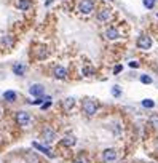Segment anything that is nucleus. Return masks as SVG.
<instances>
[{
	"label": "nucleus",
	"instance_id": "obj_1",
	"mask_svg": "<svg viewBox=\"0 0 158 163\" xmlns=\"http://www.w3.org/2000/svg\"><path fill=\"white\" fill-rule=\"evenodd\" d=\"M97 110V104L93 99H85L83 101V112L86 115H94Z\"/></svg>",
	"mask_w": 158,
	"mask_h": 163
},
{
	"label": "nucleus",
	"instance_id": "obj_23",
	"mask_svg": "<svg viewBox=\"0 0 158 163\" xmlns=\"http://www.w3.org/2000/svg\"><path fill=\"white\" fill-rule=\"evenodd\" d=\"M50 106H51V101H46L45 104H42V109H48Z\"/></svg>",
	"mask_w": 158,
	"mask_h": 163
},
{
	"label": "nucleus",
	"instance_id": "obj_12",
	"mask_svg": "<svg viewBox=\"0 0 158 163\" xmlns=\"http://www.w3.org/2000/svg\"><path fill=\"white\" fill-rule=\"evenodd\" d=\"M0 45L3 46V48H10V46L13 45V39L11 35H3L2 40H0Z\"/></svg>",
	"mask_w": 158,
	"mask_h": 163
},
{
	"label": "nucleus",
	"instance_id": "obj_3",
	"mask_svg": "<svg viewBox=\"0 0 158 163\" xmlns=\"http://www.w3.org/2000/svg\"><path fill=\"white\" fill-rule=\"evenodd\" d=\"M78 10L82 13H85V15H88V13H91L94 10V3H93L91 0H82L80 5H78Z\"/></svg>",
	"mask_w": 158,
	"mask_h": 163
},
{
	"label": "nucleus",
	"instance_id": "obj_20",
	"mask_svg": "<svg viewBox=\"0 0 158 163\" xmlns=\"http://www.w3.org/2000/svg\"><path fill=\"white\" fill-rule=\"evenodd\" d=\"M141 82H142V83H147V85H148V83H152V78L148 77V75H142V77H141Z\"/></svg>",
	"mask_w": 158,
	"mask_h": 163
},
{
	"label": "nucleus",
	"instance_id": "obj_6",
	"mask_svg": "<svg viewBox=\"0 0 158 163\" xmlns=\"http://www.w3.org/2000/svg\"><path fill=\"white\" fill-rule=\"evenodd\" d=\"M117 158V150L115 149H105L102 153V160L104 162H113Z\"/></svg>",
	"mask_w": 158,
	"mask_h": 163
},
{
	"label": "nucleus",
	"instance_id": "obj_16",
	"mask_svg": "<svg viewBox=\"0 0 158 163\" xmlns=\"http://www.w3.org/2000/svg\"><path fill=\"white\" fill-rule=\"evenodd\" d=\"M18 7H19V10L26 11V10H29L30 8V2L29 0H19V2H18Z\"/></svg>",
	"mask_w": 158,
	"mask_h": 163
},
{
	"label": "nucleus",
	"instance_id": "obj_14",
	"mask_svg": "<svg viewBox=\"0 0 158 163\" xmlns=\"http://www.w3.org/2000/svg\"><path fill=\"white\" fill-rule=\"evenodd\" d=\"M109 18H110V11L107 10V8H104V10H101L99 13H97V19L102 21V22H104V21H107Z\"/></svg>",
	"mask_w": 158,
	"mask_h": 163
},
{
	"label": "nucleus",
	"instance_id": "obj_7",
	"mask_svg": "<svg viewBox=\"0 0 158 163\" xmlns=\"http://www.w3.org/2000/svg\"><path fill=\"white\" fill-rule=\"evenodd\" d=\"M32 147H35L37 150H40L42 153H45V155H46V157H50V158H53V157H54V153L51 152V150H50L48 147L42 146V144H39V142H37V141H34V142H32Z\"/></svg>",
	"mask_w": 158,
	"mask_h": 163
},
{
	"label": "nucleus",
	"instance_id": "obj_8",
	"mask_svg": "<svg viewBox=\"0 0 158 163\" xmlns=\"http://www.w3.org/2000/svg\"><path fill=\"white\" fill-rule=\"evenodd\" d=\"M43 91H45V88L42 86L40 83H35V85H32V86L29 88V93H30L32 96H39V98H40L42 95H43Z\"/></svg>",
	"mask_w": 158,
	"mask_h": 163
},
{
	"label": "nucleus",
	"instance_id": "obj_13",
	"mask_svg": "<svg viewBox=\"0 0 158 163\" xmlns=\"http://www.w3.org/2000/svg\"><path fill=\"white\" fill-rule=\"evenodd\" d=\"M105 37L110 40H115V39H118V31L115 29V27H109L107 31H105Z\"/></svg>",
	"mask_w": 158,
	"mask_h": 163
},
{
	"label": "nucleus",
	"instance_id": "obj_15",
	"mask_svg": "<svg viewBox=\"0 0 158 163\" xmlns=\"http://www.w3.org/2000/svg\"><path fill=\"white\" fill-rule=\"evenodd\" d=\"M73 104H75V99L73 98H66V99L62 101V107H64V110H70Z\"/></svg>",
	"mask_w": 158,
	"mask_h": 163
},
{
	"label": "nucleus",
	"instance_id": "obj_5",
	"mask_svg": "<svg viewBox=\"0 0 158 163\" xmlns=\"http://www.w3.org/2000/svg\"><path fill=\"white\" fill-rule=\"evenodd\" d=\"M54 131L51 130L50 127H45L43 128V131H42V138H43V141L46 142V144H50V142H53V139H54Z\"/></svg>",
	"mask_w": 158,
	"mask_h": 163
},
{
	"label": "nucleus",
	"instance_id": "obj_24",
	"mask_svg": "<svg viewBox=\"0 0 158 163\" xmlns=\"http://www.w3.org/2000/svg\"><path fill=\"white\" fill-rule=\"evenodd\" d=\"M122 69H123L122 66H117V67H115V69H113V72H115V74H118L120 71H122Z\"/></svg>",
	"mask_w": 158,
	"mask_h": 163
},
{
	"label": "nucleus",
	"instance_id": "obj_4",
	"mask_svg": "<svg viewBox=\"0 0 158 163\" xmlns=\"http://www.w3.org/2000/svg\"><path fill=\"white\" fill-rule=\"evenodd\" d=\"M137 46L142 48V50H148L152 46V39L148 35H141L137 39Z\"/></svg>",
	"mask_w": 158,
	"mask_h": 163
},
{
	"label": "nucleus",
	"instance_id": "obj_11",
	"mask_svg": "<svg viewBox=\"0 0 158 163\" xmlns=\"http://www.w3.org/2000/svg\"><path fill=\"white\" fill-rule=\"evenodd\" d=\"M13 72L16 74V75H24L26 74V66L21 63H16L15 66H13Z\"/></svg>",
	"mask_w": 158,
	"mask_h": 163
},
{
	"label": "nucleus",
	"instance_id": "obj_2",
	"mask_svg": "<svg viewBox=\"0 0 158 163\" xmlns=\"http://www.w3.org/2000/svg\"><path fill=\"white\" fill-rule=\"evenodd\" d=\"M16 122L18 125H21V127H26V125H29L30 122V115L26 112V110H21V112L16 114Z\"/></svg>",
	"mask_w": 158,
	"mask_h": 163
},
{
	"label": "nucleus",
	"instance_id": "obj_19",
	"mask_svg": "<svg viewBox=\"0 0 158 163\" xmlns=\"http://www.w3.org/2000/svg\"><path fill=\"white\" fill-rule=\"evenodd\" d=\"M144 5H145L147 8H153V5H155V0H144Z\"/></svg>",
	"mask_w": 158,
	"mask_h": 163
},
{
	"label": "nucleus",
	"instance_id": "obj_25",
	"mask_svg": "<svg viewBox=\"0 0 158 163\" xmlns=\"http://www.w3.org/2000/svg\"><path fill=\"white\" fill-rule=\"evenodd\" d=\"M129 66H131V67H137V66H139V64H137L136 61H133V63H129Z\"/></svg>",
	"mask_w": 158,
	"mask_h": 163
},
{
	"label": "nucleus",
	"instance_id": "obj_17",
	"mask_svg": "<svg viewBox=\"0 0 158 163\" xmlns=\"http://www.w3.org/2000/svg\"><path fill=\"white\" fill-rule=\"evenodd\" d=\"M3 98H5V99L7 101H15L16 99V93L15 91H13V90H8V91H5V93H3Z\"/></svg>",
	"mask_w": 158,
	"mask_h": 163
},
{
	"label": "nucleus",
	"instance_id": "obj_21",
	"mask_svg": "<svg viewBox=\"0 0 158 163\" xmlns=\"http://www.w3.org/2000/svg\"><path fill=\"white\" fill-rule=\"evenodd\" d=\"M112 95H113V96H120V95H122V91H120L118 86H113V88H112Z\"/></svg>",
	"mask_w": 158,
	"mask_h": 163
},
{
	"label": "nucleus",
	"instance_id": "obj_26",
	"mask_svg": "<svg viewBox=\"0 0 158 163\" xmlns=\"http://www.w3.org/2000/svg\"><path fill=\"white\" fill-rule=\"evenodd\" d=\"M75 163H82V162H75Z\"/></svg>",
	"mask_w": 158,
	"mask_h": 163
},
{
	"label": "nucleus",
	"instance_id": "obj_10",
	"mask_svg": "<svg viewBox=\"0 0 158 163\" xmlns=\"http://www.w3.org/2000/svg\"><path fill=\"white\" fill-rule=\"evenodd\" d=\"M75 142H77V139H75V136H72V134L62 138V141H61V144H62V146H66V147H72Z\"/></svg>",
	"mask_w": 158,
	"mask_h": 163
},
{
	"label": "nucleus",
	"instance_id": "obj_22",
	"mask_svg": "<svg viewBox=\"0 0 158 163\" xmlns=\"http://www.w3.org/2000/svg\"><path fill=\"white\" fill-rule=\"evenodd\" d=\"M150 122L153 123V127H158V117H157V115H153V117L150 118Z\"/></svg>",
	"mask_w": 158,
	"mask_h": 163
},
{
	"label": "nucleus",
	"instance_id": "obj_18",
	"mask_svg": "<svg viewBox=\"0 0 158 163\" xmlns=\"http://www.w3.org/2000/svg\"><path fill=\"white\" fill-rule=\"evenodd\" d=\"M142 106L147 107V109H152V107L155 106V102H153L152 99H144V101H142Z\"/></svg>",
	"mask_w": 158,
	"mask_h": 163
},
{
	"label": "nucleus",
	"instance_id": "obj_9",
	"mask_svg": "<svg viewBox=\"0 0 158 163\" xmlns=\"http://www.w3.org/2000/svg\"><path fill=\"white\" fill-rule=\"evenodd\" d=\"M54 77L59 78V80H62V78L67 77V71H66L62 66H58L56 69H54Z\"/></svg>",
	"mask_w": 158,
	"mask_h": 163
}]
</instances>
